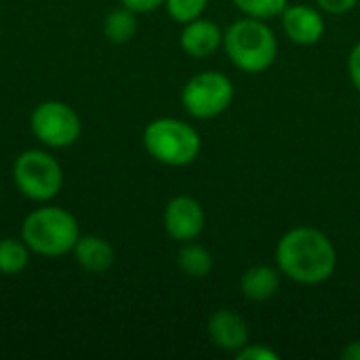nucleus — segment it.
Wrapping results in <instances>:
<instances>
[{"mask_svg":"<svg viewBox=\"0 0 360 360\" xmlns=\"http://www.w3.org/2000/svg\"><path fill=\"white\" fill-rule=\"evenodd\" d=\"M146 152L165 167H188L192 165L202 148L198 131L171 116L152 120L141 135Z\"/></svg>","mask_w":360,"mask_h":360,"instance_id":"obj_4","label":"nucleus"},{"mask_svg":"<svg viewBox=\"0 0 360 360\" xmlns=\"http://www.w3.org/2000/svg\"><path fill=\"white\" fill-rule=\"evenodd\" d=\"M21 238L40 257H63L74 251L80 238V226L68 209L42 205L25 215Z\"/></svg>","mask_w":360,"mask_h":360,"instance_id":"obj_2","label":"nucleus"},{"mask_svg":"<svg viewBox=\"0 0 360 360\" xmlns=\"http://www.w3.org/2000/svg\"><path fill=\"white\" fill-rule=\"evenodd\" d=\"M238 285H240V293L249 302H268L281 289V270L266 264L251 266L243 272Z\"/></svg>","mask_w":360,"mask_h":360,"instance_id":"obj_13","label":"nucleus"},{"mask_svg":"<svg viewBox=\"0 0 360 360\" xmlns=\"http://www.w3.org/2000/svg\"><path fill=\"white\" fill-rule=\"evenodd\" d=\"M205 221L207 217L202 205L188 194L173 196L165 207V215H162L165 232L177 243L196 240L205 230Z\"/></svg>","mask_w":360,"mask_h":360,"instance_id":"obj_8","label":"nucleus"},{"mask_svg":"<svg viewBox=\"0 0 360 360\" xmlns=\"http://www.w3.org/2000/svg\"><path fill=\"white\" fill-rule=\"evenodd\" d=\"M232 4L245 15V17H255V19H274L281 17L285 6L289 4L287 0H232Z\"/></svg>","mask_w":360,"mask_h":360,"instance_id":"obj_17","label":"nucleus"},{"mask_svg":"<svg viewBox=\"0 0 360 360\" xmlns=\"http://www.w3.org/2000/svg\"><path fill=\"white\" fill-rule=\"evenodd\" d=\"M30 247L23 238H2L0 240V274L17 276L30 264Z\"/></svg>","mask_w":360,"mask_h":360,"instance_id":"obj_16","label":"nucleus"},{"mask_svg":"<svg viewBox=\"0 0 360 360\" xmlns=\"http://www.w3.org/2000/svg\"><path fill=\"white\" fill-rule=\"evenodd\" d=\"M226 55L247 74H262L270 70L278 57V40L264 19L243 17L236 19L224 34Z\"/></svg>","mask_w":360,"mask_h":360,"instance_id":"obj_3","label":"nucleus"},{"mask_svg":"<svg viewBox=\"0 0 360 360\" xmlns=\"http://www.w3.org/2000/svg\"><path fill=\"white\" fill-rule=\"evenodd\" d=\"M278 352L264 344H247L236 352V360H278Z\"/></svg>","mask_w":360,"mask_h":360,"instance_id":"obj_19","label":"nucleus"},{"mask_svg":"<svg viewBox=\"0 0 360 360\" xmlns=\"http://www.w3.org/2000/svg\"><path fill=\"white\" fill-rule=\"evenodd\" d=\"M181 51L194 59H205L213 55L224 44V32L213 19H192L184 23V30L179 34Z\"/></svg>","mask_w":360,"mask_h":360,"instance_id":"obj_11","label":"nucleus"},{"mask_svg":"<svg viewBox=\"0 0 360 360\" xmlns=\"http://www.w3.org/2000/svg\"><path fill=\"white\" fill-rule=\"evenodd\" d=\"M285 36L300 46H312L325 36L323 13L310 4H287L281 13Z\"/></svg>","mask_w":360,"mask_h":360,"instance_id":"obj_9","label":"nucleus"},{"mask_svg":"<svg viewBox=\"0 0 360 360\" xmlns=\"http://www.w3.org/2000/svg\"><path fill=\"white\" fill-rule=\"evenodd\" d=\"M348 74L354 84V89L360 93V42H356L348 55Z\"/></svg>","mask_w":360,"mask_h":360,"instance_id":"obj_22","label":"nucleus"},{"mask_svg":"<svg viewBox=\"0 0 360 360\" xmlns=\"http://www.w3.org/2000/svg\"><path fill=\"white\" fill-rule=\"evenodd\" d=\"M120 6L141 15V13H152L160 6H165V0H120Z\"/></svg>","mask_w":360,"mask_h":360,"instance_id":"obj_21","label":"nucleus"},{"mask_svg":"<svg viewBox=\"0 0 360 360\" xmlns=\"http://www.w3.org/2000/svg\"><path fill=\"white\" fill-rule=\"evenodd\" d=\"M30 129L32 135L49 150H63L80 139L82 120L70 103L49 99L32 110Z\"/></svg>","mask_w":360,"mask_h":360,"instance_id":"obj_6","label":"nucleus"},{"mask_svg":"<svg viewBox=\"0 0 360 360\" xmlns=\"http://www.w3.org/2000/svg\"><path fill=\"white\" fill-rule=\"evenodd\" d=\"M177 268L190 278H205L213 270V255L202 245L190 240L177 251Z\"/></svg>","mask_w":360,"mask_h":360,"instance_id":"obj_14","label":"nucleus"},{"mask_svg":"<svg viewBox=\"0 0 360 360\" xmlns=\"http://www.w3.org/2000/svg\"><path fill=\"white\" fill-rule=\"evenodd\" d=\"M207 333L211 342L224 352H238L249 344V329L245 319L228 308L215 310L207 323Z\"/></svg>","mask_w":360,"mask_h":360,"instance_id":"obj_10","label":"nucleus"},{"mask_svg":"<svg viewBox=\"0 0 360 360\" xmlns=\"http://www.w3.org/2000/svg\"><path fill=\"white\" fill-rule=\"evenodd\" d=\"M316 4L329 15H346L359 4V0H316Z\"/></svg>","mask_w":360,"mask_h":360,"instance_id":"obj_20","label":"nucleus"},{"mask_svg":"<svg viewBox=\"0 0 360 360\" xmlns=\"http://www.w3.org/2000/svg\"><path fill=\"white\" fill-rule=\"evenodd\" d=\"M103 34L112 44H127L137 34V13L124 6L114 8L103 21Z\"/></svg>","mask_w":360,"mask_h":360,"instance_id":"obj_15","label":"nucleus"},{"mask_svg":"<svg viewBox=\"0 0 360 360\" xmlns=\"http://www.w3.org/2000/svg\"><path fill=\"white\" fill-rule=\"evenodd\" d=\"M72 253H74L76 264L89 274L108 272L114 266V259H116L114 247L105 238L95 236V234L80 236Z\"/></svg>","mask_w":360,"mask_h":360,"instance_id":"obj_12","label":"nucleus"},{"mask_svg":"<svg viewBox=\"0 0 360 360\" xmlns=\"http://www.w3.org/2000/svg\"><path fill=\"white\" fill-rule=\"evenodd\" d=\"M209 0H165V8L169 17L177 23H188L192 19L202 17Z\"/></svg>","mask_w":360,"mask_h":360,"instance_id":"obj_18","label":"nucleus"},{"mask_svg":"<svg viewBox=\"0 0 360 360\" xmlns=\"http://www.w3.org/2000/svg\"><path fill=\"white\" fill-rule=\"evenodd\" d=\"M274 255L281 274L306 287L327 283L338 268V251L331 238L312 226H297L285 232Z\"/></svg>","mask_w":360,"mask_h":360,"instance_id":"obj_1","label":"nucleus"},{"mask_svg":"<svg viewBox=\"0 0 360 360\" xmlns=\"http://www.w3.org/2000/svg\"><path fill=\"white\" fill-rule=\"evenodd\" d=\"M342 359L360 360V342H352L342 350Z\"/></svg>","mask_w":360,"mask_h":360,"instance_id":"obj_23","label":"nucleus"},{"mask_svg":"<svg viewBox=\"0 0 360 360\" xmlns=\"http://www.w3.org/2000/svg\"><path fill=\"white\" fill-rule=\"evenodd\" d=\"M232 99L234 84L217 70H207L192 76L181 89V105L192 118L198 120L217 118L232 105Z\"/></svg>","mask_w":360,"mask_h":360,"instance_id":"obj_7","label":"nucleus"},{"mask_svg":"<svg viewBox=\"0 0 360 360\" xmlns=\"http://www.w3.org/2000/svg\"><path fill=\"white\" fill-rule=\"evenodd\" d=\"M13 184L27 200L51 202L63 190L61 162L49 150H23L13 162Z\"/></svg>","mask_w":360,"mask_h":360,"instance_id":"obj_5","label":"nucleus"}]
</instances>
